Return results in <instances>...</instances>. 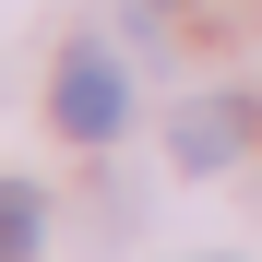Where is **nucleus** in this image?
Listing matches in <instances>:
<instances>
[{
    "mask_svg": "<svg viewBox=\"0 0 262 262\" xmlns=\"http://www.w3.org/2000/svg\"><path fill=\"white\" fill-rule=\"evenodd\" d=\"M238 143H250V119H238V107H214V96L179 107V131H167V155H179V167H227Z\"/></svg>",
    "mask_w": 262,
    "mask_h": 262,
    "instance_id": "f03ea898",
    "label": "nucleus"
},
{
    "mask_svg": "<svg viewBox=\"0 0 262 262\" xmlns=\"http://www.w3.org/2000/svg\"><path fill=\"white\" fill-rule=\"evenodd\" d=\"M36 238H48V214H36V191H0V262H24Z\"/></svg>",
    "mask_w": 262,
    "mask_h": 262,
    "instance_id": "7ed1b4c3",
    "label": "nucleus"
},
{
    "mask_svg": "<svg viewBox=\"0 0 262 262\" xmlns=\"http://www.w3.org/2000/svg\"><path fill=\"white\" fill-rule=\"evenodd\" d=\"M119 119H131L119 60H107V48H72V60H60V131H72V143H107Z\"/></svg>",
    "mask_w": 262,
    "mask_h": 262,
    "instance_id": "f257e3e1",
    "label": "nucleus"
}]
</instances>
